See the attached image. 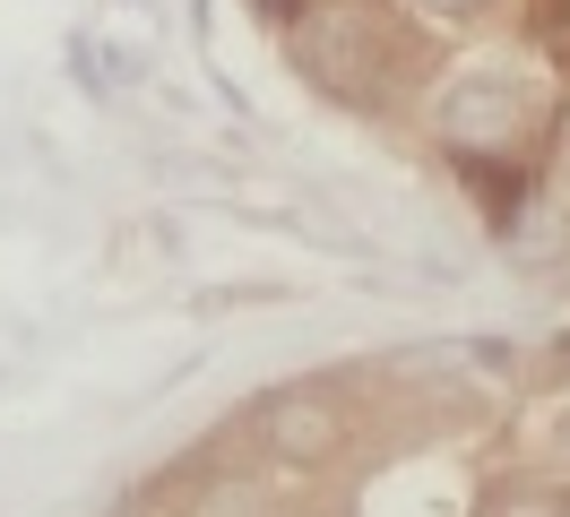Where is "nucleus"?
<instances>
[{
	"label": "nucleus",
	"mask_w": 570,
	"mask_h": 517,
	"mask_svg": "<svg viewBox=\"0 0 570 517\" xmlns=\"http://www.w3.org/2000/svg\"><path fill=\"white\" fill-rule=\"evenodd\" d=\"M294 69L337 103H381L390 78L406 69V34H397L372 0L303 9V18H294Z\"/></svg>",
	"instance_id": "f257e3e1"
},
{
	"label": "nucleus",
	"mask_w": 570,
	"mask_h": 517,
	"mask_svg": "<svg viewBox=\"0 0 570 517\" xmlns=\"http://www.w3.org/2000/svg\"><path fill=\"white\" fill-rule=\"evenodd\" d=\"M528 34L544 52H570V0H528Z\"/></svg>",
	"instance_id": "0eeeda50"
},
{
	"label": "nucleus",
	"mask_w": 570,
	"mask_h": 517,
	"mask_svg": "<svg viewBox=\"0 0 570 517\" xmlns=\"http://www.w3.org/2000/svg\"><path fill=\"white\" fill-rule=\"evenodd\" d=\"M243 440L268 466H285V475H321V466H337L355 448V414L337 406L328 388H268L243 414Z\"/></svg>",
	"instance_id": "f03ea898"
},
{
	"label": "nucleus",
	"mask_w": 570,
	"mask_h": 517,
	"mask_svg": "<svg viewBox=\"0 0 570 517\" xmlns=\"http://www.w3.org/2000/svg\"><path fill=\"white\" fill-rule=\"evenodd\" d=\"M139 9H147V0H139Z\"/></svg>",
	"instance_id": "f8f14e48"
},
{
	"label": "nucleus",
	"mask_w": 570,
	"mask_h": 517,
	"mask_svg": "<svg viewBox=\"0 0 570 517\" xmlns=\"http://www.w3.org/2000/svg\"><path fill=\"white\" fill-rule=\"evenodd\" d=\"M466 181V199L484 207V225L493 233H510L519 225V207L535 199V156H450Z\"/></svg>",
	"instance_id": "20e7f679"
},
{
	"label": "nucleus",
	"mask_w": 570,
	"mask_h": 517,
	"mask_svg": "<svg viewBox=\"0 0 570 517\" xmlns=\"http://www.w3.org/2000/svg\"><path fill=\"white\" fill-rule=\"evenodd\" d=\"M544 371H553V379H570V328H562L553 345H544Z\"/></svg>",
	"instance_id": "9b49d317"
},
{
	"label": "nucleus",
	"mask_w": 570,
	"mask_h": 517,
	"mask_svg": "<svg viewBox=\"0 0 570 517\" xmlns=\"http://www.w3.org/2000/svg\"><path fill=\"white\" fill-rule=\"evenodd\" d=\"M484 517H570V491H553V483H501L484 500Z\"/></svg>",
	"instance_id": "423d86ee"
},
{
	"label": "nucleus",
	"mask_w": 570,
	"mask_h": 517,
	"mask_svg": "<svg viewBox=\"0 0 570 517\" xmlns=\"http://www.w3.org/2000/svg\"><path fill=\"white\" fill-rule=\"evenodd\" d=\"M432 130L450 156H528L535 138V96L519 78H459L432 103Z\"/></svg>",
	"instance_id": "7ed1b4c3"
},
{
	"label": "nucleus",
	"mask_w": 570,
	"mask_h": 517,
	"mask_svg": "<svg viewBox=\"0 0 570 517\" xmlns=\"http://www.w3.org/2000/svg\"><path fill=\"white\" fill-rule=\"evenodd\" d=\"M250 9H259V27H277V34H294V18H303V9H312V0H250Z\"/></svg>",
	"instance_id": "1a4fd4ad"
},
{
	"label": "nucleus",
	"mask_w": 570,
	"mask_h": 517,
	"mask_svg": "<svg viewBox=\"0 0 570 517\" xmlns=\"http://www.w3.org/2000/svg\"><path fill=\"white\" fill-rule=\"evenodd\" d=\"M544 466H570V414H553V422H544Z\"/></svg>",
	"instance_id": "9d476101"
},
{
	"label": "nucleus",
	"mask_w": 570,
	"mask_h": 517,
	"mask_svg": "<svg viewBox=\"0 0 570 517\" xmlns=\"http://www.w3.org/2000/svg\"><path fill=\"white\" fill-rule=\"evenodd\" d=\"M181 517H285V491L268 466H216L208 483H190Z\"/></svg>",
	"instance_id": "39448f33"
},
{
	"label": "nucleus",
	"mask_w": 570,
	"mask_h": 517,
	"mask_svg": "<svg viewBox=\"0 0 570 517\" xmlns=\"http://www.w3.org/2000/svg\"><path fill=\"white\" fill-rule=\"evenodd\" d=\"M406 9H415V18H450V27H466V18H484L493 0H406Z\"/></svg>",
	"instance_id": "6e6552de"
}]
</instances>
